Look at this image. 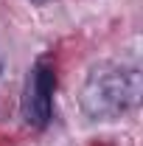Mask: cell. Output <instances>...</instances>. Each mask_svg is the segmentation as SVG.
<instances>
[{
  "label": "cell",
  "mask_w": 143,
  "mask_h": 146,
  "mask_svg": "<svg viewBox=\"0 0 143 146\" xmlns=\"http://www.w3.org/2000/svg\"><path fill=\"white\" fill-rule=\"evenodd\" d=\"M54 90H56V73L48 62H36L28 79H25V90H23V118L31 127H48L51 115H54Z\"/></svg>",
  "instance_id": "cell-2"
},
{
  "label": "cell",
  "mask_w": 143,
  "mask_h": 146,
  "mask_svg": "<svg viewBox=\"0 0 143 146\" xmlns=\"http://www.w3.org/2000/svg\"><path fill=\"white\" fill-rule=\"evenodd\" d=\"M140 101V73L126 65H101L90 73L81 104L90 118H118Z\"/></svg>",
  "instance_id": "cell-1"
},
{
  "label": "cell",
  "mask_w": 143,
  "mask_h": 146,
  "mask_svg": "<svg viewBox=\"0 0 143 146\" xmlns=\"http://www.w3.org/2000/svg\"><path fill=\"white\" fill-rule=\"evenodd\" d=\"M31 3H36V6H45V3H51V0H31Z\"/></svg>",
  "instance_id": "cell-3"
}]
</instances>
